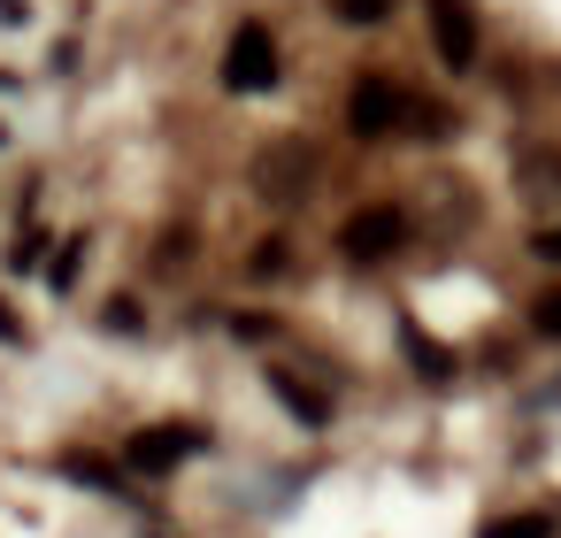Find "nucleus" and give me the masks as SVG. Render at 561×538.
Segmentation results:
<instances>
[{
    "instance_id": "6e6552de",
    "label": "nucleus",
    "mask_w": 561,
    "mask_h": 538,
    "mask_svg": "<svg viewBox=\"0 0 561 538\" xmlns=\"http://www.w3.org/2000/svg\"><path fill=\"white\" fill-rule=\"evenodd\" d=\"M400 339H408V362H415V369H423L431 385H438V377H454V354H446L438 339H423L415 323H400Z\"/></svg>"
},
{
    "instance_id": "1a4fd4ad",
    "label": "nucleus",
    "mask_w": 561,
    "mask_h": 538,
    "mask_svg": "<svg viewBox=\"0 0 561 538\" xmlns=\"http://www.w3.org/2000/svg\"><path fill=\"white\" fill-rule=\"evenodd\" d=\"M515 170L530 178V193H561V154H546V147H538V154H523Z\"/></svg>"
},
{
    "instance_id": "ddd939ff",
    "label": "nucleus",
    "mask_w": 561,
    "mask_h": 538,
    "mask_svg": "<svg viewBox=\"0 0 561 538\" xmlns=\"http://www.w3.org/2000/svg\"><path fill=\"white\" fill-rule=\"evenodd\" d=\"M530 331H538V339H561V285H553V293H538V308H530Z\"/></svg>"
},
{
    "instance_id": "9d476101",
    "label": "nucleus",
    "mask_w": 561,
    "mask_h": 538,
    "mask_svg": "<svg viewBox=\"0 0 561 538\" xmlns=\"http://www.w3.org/2000/svg\"><path fill=\"white\" fill-rule=\"evenodd\" d=\"M477 538H553V523H546V515H500V523H484Z\"/></svg>"
},
{
    "instance_id": "39448f33",
    "label": "nucleus",
    "mask_w": 561,
    "mask_h": 538,
    "mask_svg": "<svg viewBox=\"0 0 561 538\" xmlns=\"http://www.w3.org/2000/svg\"><path fill=\"white\" fill-rule=\"evenodd\" d=\"M201 446H208V431H193V423H154V431H139V438L124 446V461L147 469V477H162V469H178V461L201 454Z\"/></svg>"
},
{
    "instance_id": "f8f14e48",
    "label": "nucleus",
    "mask_w": 561,
    "mask_h": 538,
    "mask_svg": "<svg viewBox=\"0 0 561 538\" xmlns=\"http://www.w3.org/2000/svg\"><path fill=\"white\" fill-rule=\"evenodd\" d=\"M62 469H70L78 484H101V492H116V469H108L101 454H62Z\"/></svg>"
},
{
    "instance_id": "20e7f679",
    "label": "nucleus",
    "mask_w": 561,
    "mask_h": 538,
    "mask_svg": "<svg viewBox=\"0 0 561 538\" xmlns=\"http://www.w3.org/2000/svg\"><path fill=\"white\" fill-rule=\"evenodd\" d=\"M400 85L392 78H354V93H346V131L354 139H385L392 124H400Z\"/></svg>"
},
{
    "instance_id": "2eb2a0df",
    "label": "nucleus",
    "mask_w": 561,
    "mask_h": 538,
    "mask_svg": "<svg viewBox=\"0 0 561 538\" xmlns=\"http://www.w3.org/2000/svg\"><path fill=\"white\" fill-rule=\"evenodd\" d=\"M39 247H47V239H39V231H24V239L9 247V270H32V262H39Z\"/></svg>"
},
{
    "instance_id": "f3484780",
    "label": "nucleus",
    "mask_w": 561,
    "mask_h": 538,
    "mask_svg": "<svg viewBox=\"0 0 561 538\" xmlns=\"http://www.w3.org/2000/svg\"><path fill=\"white\" fill-rule=\"evenodd\" d=\"M108 331H139V300H108Z\"/></svg>"
},
{
    "instance_id": "7ed1b4c3",
    "label": "nucleus",
    "mask_w": 561,
    "mask_h": 538,
    "mask_svg": "<svg viewBox=\"0 0 561 538\" xmlns=\"http://www.w3.org/2000/svg\"><path fill=\"white\" fill-rule=\"evenodd\" d=\"M400 239H408V216H400V208H385V201H377V208H354V216L339 224L346 262H385Z\"/></svg>"
},
{
    "instance_id": "dca6fc26",
    "label": "nucleus",
    "mask_w": 561,
    "mask_h": 538,
    "mask_svg": "<svg viewBox=\"0 0 561 538\" xmlns=\"http://www.w3.org/2000/svg\"><path fill=\"white\" fill-rule=\"evenodd\" d=\"M78 247H85V239H70V247H62V254H55V270H47V277H55V285H70V277H78Z\"/></svg>"
},
{
    "instance_id": "423d86ee",
    "label": "nucleus",
    "mask_w": 561,
    "mask_h": 538,
    "mask_svg": "<svg viewBox=\"0 0 561 538\" xmlns=\"http://www.w3.org/2000/svg\"><path fill=\"white\" fill-rule=\"evenodd\" d=\"M431 39H438L446 70H469L477 62V9L469 0H431Z\"/></svg>"
},
{
    "instance_id": "4468645a",
    "label": "nucleus",
    "mask_w": 561,
    "mask_h": 538,
    "mask_svg": "<svg viewBox=\"0 0 561 538\" xmlns=\"http://www.w3.org/2000/svg\"><path fill=\"white\" fill-rule=\"evenodd\" d=\"M339 16H346L354 32H369V24H385V16H392V0H339Z\"/></svg>"
},
{
    "instance_id": "a211bd4d",
    "label": "nucleus",
    "mask_w": 561,
    "mask_h": 538,
    "mask_svg": "<svg viewBox=\"0 0 561 538\" xmlns=\"http://www.w3.org/2000/svg\"><path fill=\"white\" fill-rule=\"evenodd\" d=\"M538 254H546V262H561V224H546V231H538Z\"/></svg>"
},
{
    "instance_id": "6ab92c4d",
    "label": "nucleus",
    "mask_w": 561,
    "mask_h": 538,
    "mask_svg": "<svg viewBox=\"0 0 561 538\" xmlns=\"http://www.w3.org/2000/svg\"><path fill=\"white\" fill-rule=\"evenodd\" d=\"M0 339H9V346H24V323L9 316V300H0Z\"/></svg>"
},
{
    "instance_id": "aec40b11",
    "label": "nucleus",
    "mask_w": 561,
    "mask_h": 538,
    "mask_svg": "<svg viewBox=\"0 0 561 538\" xmlns=\"http://www.w3.org/2000/svg\"><path fill=\"white\" fill-rule=\"evenodd\" d=\"M24 16V0H0V24H16Z\"/></svg>"
},
{
    "instance_id": "f03ea898",
    "label": "nucleus",
    "mask_w": 561,
    "mask_h": 538,
    "mask_svg": "<svg viewBox=\"0 0 561 538\" xmlns=\"http://www.w3.org/2000/svg\"><path fill=\"white\" fill-rule=\"evenodd\" d=\"M308 185H316V147L308 139H277V147L254 154V193L262 201H300Z\"/></svg>"
},
{
    "instance_id": "9b49d317",
    "label": "nucleus",
    "mask_w": 561,
    "mask_h": 538,
    "mask_svg": "<svg viewBox=\"0 0 561 538\" xmlns=\"http://www.w3.org/2000/svg\"><path fill=\"white\" fill-rule=\"evenodd\" d=\"M293 270V254H285V239H262L254 254H247V277H285Z\"/></svg>"
},
{
    "instance_id": "f257e3e1",
    "label": "nucleus",
    "mask_w": 561,
    "mask_h": 538,
    "mask_svg": "<svg viewBox=\"0 0 561 538\" xmlns=\"http://www.w3.org/2000/svg\"><path fill=\"white\" fill-rule=\"evenodd\" d=\"M224 85L231 93H270L277 85V39L270 24H239L231 47H224Z\"/></svg>"
},
{
    "instance_id": "0eeeda50",
    "label": "nucleus",
    "mask_w": 561,
    "mask_h": 538,
    "mask_svg": "<svg viewBox=\"0 0 561 538\" xmlns=\"http://www.w3.org/2000/svg\"><path fill=\"white\" fill-rule=\"evenodd\" d=\"M270 392H277V400H285V408H293L300 423H331V400H323L316 385H300L293 369H270Z\"/></svg>"
}]
</instances>
